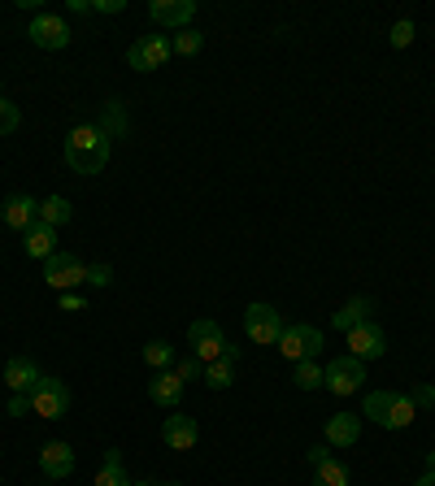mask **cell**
Masks as SVG:
<instances>
[{"mask_svg":"<svg viewBox=\"0 0 435 486\" xmlns=\"http://www.w3.org/2000/svg\"><path fill=\"white\" fill-rule=\"evenodd\" d=\"M109 156H114V139L105 135L96 122L75 126V131L66 135V165H70L75 174H100V170L109 165Z\"/></svg>","mask_w":435,"mask_h":486,"instance_id":"obj_1","label":"cell"},{"mask_svg":"<svg viewBox=\"0 0 435 486\" xmlns=\"http://www.w3.org/2000/svg\"><path fill=\"white\" fill-rule=\"evenodd\" d=\"M361 417H370L383 430H410L418 409L410 404V395H400V391H370L366 404H361Z\"/></svg>","mask_w":435,"mask_h":486,"instance_id":"obj_2","label":"cell"},{"mask_svg":"<svg viewBox=\"0 0 435 486\" xmlns=\"http://www.w3.org/2000/svg\"><path fill=\"white\" fill-rule=\"evenodd\" d=\"M278 352H283V361H318L322 356V331H314V326H305V322H297V326H283V334H278Z\"/></svg>","mask_w":435,"mask_h":486,"instance_id":"obj_3","label":"cell"},{"mask_svg":"<svg viewBox=\"0 0 435 486\" xmlns=\"http://www.w3.org/2000/svg\"><path fill=\"white\" fill-rule=\"evenodd\" d=\"M31 412L44 417V422H57L70 412V387L61 378H40L35 391H31Z\"/></svg>","mask_w":435,"mask_h":486,"instance_id":"obj_4","label":"cell"},{"mask_svg":"<svg viewBox=\"0 0 435 486\" xmlns=\"http://www.w3.org/2000/svg\"><path fill=\"white\" fill-rule=\"evenodd\" d=\"M170 57H175V48H170V39H166V35H139L136 44L126 48V65H131V70H139V74H153V70H161Z\"/></svg>","mask_w":435,"mask_h":486,"instance_id":"obj_5","label":"cell"},{"mask_svg":"<svg viewBox=\"0 0 435 486\" xmlns=\"http://www.w3.org/2000/svg\"><path fill=\"white\" fill-rule=\"evenodd\" d=\"M244 331H248L253 343L270 348V343H278V334H283V312H278L275 304H248V309H244Z\"/></svg>","mask_w":435,"mask_h":486,"instance_id":"obj_6","label":"cell"},{"mask_svg":"<svg viewBox=\"0 0 435 486\" xmlns=\"http://www.w3.org/2000/svg\"><path fill=\"white\" fill-rule=\"evenodd\" d=\"M44 283H48L53 292H70V287L87 283V265H83L75 253H57L44 261Z\"/></svg>","mask_w":435,"mask_h":486,"instance_id":"obj_7","label":"cell"},{"mask_svg":"<svg viewBox=\"0 0 435 486\" xmlns=\"http://www.w3.org/2000/svg\"><path fill=\"white\" fill-rule=\"evenodd\" d=\"M26 35H31V44L44 48V53H61V48L70 44V22L57 18V14H35L31 26H26Z\"/></svg>","mask_w":435,"mask_h":486,"instance_id":"obj_8","label":"cell"},{"mask_svg":"<svg viewBox=\"0 0 435 486\" xmlns=\"http://www.w3.org/2000/svg\"><path fill=\"white\" fill-rule=\"evenodd\" d=\"M361 382H366V365L357 356H336L327 365V378H322V387L331 391V395H357Z\"/></svg>","mask_w":435,"mask_h":486,"instance_id":"obj_9","label":"cell"},{"mask_svg":"<svg viewBox=\"0 0 435 486\" xmlns=\"http://www.w3.org/2000/svg\"><path fill=\"white\" fill-rule=\"evenodd\" d=\"M187 348H192L200 361L209 365V361H218V356L227 352V334H222V326H218V322L200 317V322H192V331H187Z\"/></svg>","mask_w":435,"mask_h":486,"instance_id":"obj_10","label":"cell"},{"mask_svg":"<svg viewBox=\"0 0 435 486\" xmlns=\"http://www.w3.org/2000/svg\"><path fill=\"white\" fill-rule=\"evenodd\" d=\"M383 352H388V331H383V326L361 322V326L349 331V356H357L361 365H366V361H379Z\"/></svg>","mask_w":435,"mask_h":486,"instance_id":"obj_11","label":"cell"},{"mask_svg":"<svg viewBox=\"0 0 435 486\" xmlns=\"http://www.w3.org/2000/svg\"><path fill=\"white\" fill-rule=\"evenodd\" d=\"M148 18L157 26H170V31H187L192 18H197V0H153Z\"/></svg>","mask_w":435,"mask_h":486,"instance_id":"obj_12","label":"cell"},{"mask_svg":"<svg viewBox=\"0 0 435 486\" xmlns=\"http://www.w3.org/2000/svg\"><path fill=\"white\" fill-rule=\"evenodd\" d=\"M0 222L9 226V231H31L35 222H40V200L35 195H9L5 204H0Z\"/></svg>","mask_w":435,"mask_h":486,"instance_id":"obj_13","label":"cell"},{"mask_svg":"<svg viewBox=\"0 0 435 486\" xmlns=\"http://www.w3.org/2000/svg\"><path fill=\"white\" fill-rule=\"evenodd\" d=\"M161 439H166V448H170V451H192V448H197V439H200L197 417H183V412L166 417V426H161Z\"/></svg>","mask_w":435,"mask_h":486,"instance_id":"obj_14","label":"cell"},{"mask_svg":"<svg viewBox=\"0 0 435 486\" xmlns=\"http://www.w3.org/2000/svg\"><path fill=\"white\" fill-rule=\"evenodd\" d=\"M40 469L44 478H70L75 473V451H70V443H61V439H53V443H44L40 448Z\"/></svg>","mask_w":435,"mask_h":486,"instance_id":"obj_15","label":"cell"},{"mask_svg":"<svg viewBox=\"0 0 435 486\" xmlns=\"http://www.w3.org/2000/svg\"><path fill=\"white\" fill-rule=\"evenodd\" d=\"M40 378H44V373H40V365H35L31 356H14V361L5 365V382H9V391H14V395H31Z\"/></svg>","mask_w":435,"mask_h":486,"instance_id":"obj_16","label":"cell"},{"mask_svg":"<svg viewBox=\"0 0 435 486\" xmlns=\"http://www.w3.org/2000/svg\"><path fill=\"white\" fill-rule=\"evenodd\" d=\"M357 439H361V417L357 412L327 417V448H357Z\"/></svg>","mask_w":435,"mask_h":486,"instance_id":"obj_17","label":"cell"},{"mask_svg":"<svg viewBox=\"0 0 435 486\" xmlns=\"http://www.w3.org/2000/svg\"><path fill=\"white\" fill-rule=\"evenodd\" d=\"M183 378H178L175 370H161L153 382H148V400L153 404H161V409H178V400H183Z\"/></svg>","mask_w":435,"mask_h":486,"instance_id":"obj_18","label":"cell"},{"mask_svg":"<svg viewBox=\"0 0 435 486\" xmlns=\"http://www.w3.org/2000/svg\"><path fill=\"white\" fill-rule=\"evenodd\" d=\"M22 248H26L31 261H48V256H57V231L44 226V222H35V226L26 231V239H22Z\"/></svg>","mask_w":435,"mask_h":486,"instance_id":"obj_19","label":"cell"},{"mask_svg":"<svg viewBox=\"0 0 435 486\" xmlns=\"http://www.w3.org/2000/svg\"><path fill=\"white\" fill-rule=\"evenodd\" d=\"M370 312H375V304H370L366 295H353V300H344V304H339V312L331 317V326L349 334L353 326H361V322H370Z\"/></svg>","mask_w":435,"mask_h":486,"instance_id":"obj_20","label":"cell"},{"mask_svg":"<svg viewBox=\"0 0 435 486\" xmlns=\"http://www.w3.org/2000/svg\"><path fill=\"white\" fill-rule=\"evenodd\" d=\"M92 486H131V478H126V469H122V451L109 448L105 451V461H100L96 469V482Z\"/></svg>","mask_w":435,"mask_h":486,"instance_id":"obj_21","label":"cell"},{"mask_svg":"<svg viewBox=\"0 0 435 486\" xmlns=\"http://www.w3.org/2000/svg\"><path fill=\"white\" fill-rule=\"evenodd\" d=\"M70 217H75V204H70L66 195H48V200H40V222L44 226L57 231V226H66Z\"/></svg>","mask_w":435,"mask_h":486,"instance_id":"obj_22","label":"cell"},{"mask_svg":"<svg viewBox=\"0 0 435 486\" xmlns=\"http://www.w3.org/2000/svg\"><path fill=\"white\" fill-rule=\"evenodd\" d=\"M314 486H353V473L339 461H322V465H314Z\"/></svg>","mask_w":435,"mask_h":486,"instance_id":"obj_23","label":"cell"},{"mask_svg":"<svg viewBox=\"0 0 435 486\" xmlns=\"http://www.w3.org/2000/svg\"><path fill=\"white\" fill-rule=\"evenodd\" d=\"M139 356H144V365H148V370H157V373L175 365V348H170L166 339H153V343H144V352H139Z\"/></svg>","mask_w":435,"mask_h":486,"instance_id":"obj_24","label":"cell"},{"mask_svg":"<svg viewBox=\"0 0 435 486\" xmlns=\"http://www.w3.org/2000/svg\"><path fill=\"white\" fill-rule=\"evenodd\" d=\"M322 378H327V370H322L318 361H297V370H292V382H297L300 391H318Z\"/></svg>","mask_w":435,"mask_h":486,"instance_id":"obj_25","label":"cell"},{"mask_svg":"<svg viewBox=\"0 0 435 486\" xmlns=\"http://www.w3.org/2000/svg\"><path fill=\"white\" fill-rule=\"evenodd\" d=\"M96 126H100V131H105L109 139H122V135H126V114H122L118 100H109V104H105V117H100Z\"/></svg>","mask_w":435,"mask_h":486,"instance_id":"obj_26","label":"cell"},{"mask_svg":"<svg viewBox=\"0 0 435 486\" xmlns=\"http://www.w3.org/2000/svg\"><path fill=\"white\" fill-rule=\"evenodd\" d=\"M205 382H209L214 391H227L231 382H236V365H231V361H222V356L209 361V365H205Z\"/></svg>","mask_w":435,"mask_h":486,"instance_id":"obj_27","label":"cell"},{"mask_svg":"<svg viewBox=\"0 0 435 486\" xmlns=\"http://www.w3.org/2000/svg\"><path fill=\"white\" fill-rule=\"evenodd\" d=\"M170 48H175V57H197L200 48H205V35H200L197 26H187V31H175Z\"/></svg>","mask_w":435,"mask_h":486,"instance_id":"obj_28","label":"cell"},{"mask_svg":"<svg viewBox=\"0 0 435 486\" xmlns=\"http://www.w3.org/2000/svg\"><path fill=\"white\" fill-rule=\"evenodd\" d=\"M18 126H22L18 104H14V100H9V96H0V139H5V135H14Z\"/></svg>","mask_w":435,"mask_h":486,"instance_id":"obj_29","label":"cell"},{"mask_svg":"<svg viewBox=\"0 0 435 486\" xmlns=\"http://www.w3.org/2000/svg\"><path fill=\"white\" fill-rule=\"evenodd\" d=\"M175 373L187 382V378H205V361H200L197 352H187V356H178L175 361Z\"/></svg>","mask_w":435,"mask_h":486,"instance_id":"obj_30","label":"cell"},{"mask_svg":"<svg viewBox=\"0 0 435 486\" xmlns=\"http://www.w3.org/2000/svg\"><path fill=\"white\" fill-rule=\"evenodd\" d=\"M388 39H392V48H410V44H414V22L400 18L392 26V35H388Z\"/></svg>","mask_w":435,"mask_h":486,"instance_id":"obj_31","label":"cell"},{"mask_svg":"<svg viewBox=\"0 0 435 486\" xmlns=\"http://www.w3.org/2000/svg\"><path fill=\"white\" fill-rule=\"evenodd\" d=\"M410 404H414V409H435V387H427V382L414 387L410 391Z\"/></svg>","mask_w":435,"mask_h":486,"instance_id":"obj_32","label":"cell"},{"mask_svg":"<svg viewBox=\"0 0 435 486\" xmlns=\"http://www.w3.org/2000/svg\"><path fill=\"white\" fill-rule=\"evenodd\" d=\"M87 283L92 287H109L114 283V265H87Z\"/></svg>","mask_w":435,"mask_h":486,"instance_id":"obj_33","label":"cell"},{"mask_svg":"<svg viewBox=\"0 0 435 486\" xmlns=\"http://www.w3.org/2000/svg\"><path fill=\"white\" fill-rule=\"evenodd\" d=\"M126 0H92V14H122Z\"/></svg>","mask_w":435,"mask_h":486,"instance_id":"obj_34","label":"cell"},{"mask_svg":"<svg viewBox=\"0 0 435 486\" xmlns=\"http://www.w3.org/2000/svg\"><path fill=\"white\" fill-rule=\"evenodd\" d=\"M61 309H66V312H87V304H83V295L61 292Z\"/></svg>","mask_w":435,"mask_h":486,"instance_id":"obj_35","label":"cell"},{"mask_svg":"<svg viewBox=\"0 0 435 486\" xmlns=\"http://www.w3.org/2000/svg\"><path fill=\"white\" fill-rule=\"evenodd\" d=\"M22 412H31V395H14L9 400V417H22Z\"/></svg>","mask_w":435,"mask_h":486,"instance_id":"obj_36","label":"cell"},{"mask_svg":"<svg viewBox=\"0 0 435 486\" xmlns=\"http://www.w3.org/2000/svg\"><path fill=\"white\" fill-rule=\"evenodd\" d=\"M322 461H331V456H327V448H322V443H318V448H309V465H322Z\"/></svg>","mask_w":435,"mask_h":486,"instance_id":"obj_37","label":"cell"},{"mask_svg":"<svg viewBox=\"0 0 435 486\" xmlns=\"http://www.w3.org/2000/svg\"><path fill=\"white\" fill-rule=\"evenodd\" d=\"M70 14H79V18L83 14H92V0H70Z\"/></svg>","mask_w":435,"mask_h":486,"instance_id":"obj_38","label":"cell"},{"mask_svg":"<svg viewBox=\"0 0 435 486\" xmlns=\"http://www.w3.org/2000/svg\"><path fill=\"white\" fill-rule=\"evenodd\" d=\"M414 486H435V469H427V473H422V478H418Z\"/></svg>","mask_w":435,"mask_h":486,"instance_id":"obj_39","label":"cell"},{"mask_svg":"<svg viewBox=\"0 0 435 486\" xmlns=\"http://www.w3.org/2000/svg\"><path fill=\"white\" fill-rule=\"evenodd\" d=\"M427 469H435V451H431V456H427Z\"/></svg>","mask_w":435,"mask_h":486,"instance_id":"obj_40","label":"cell"},{"mask_svg":"<svg viewBox=\"0 0 435 486\" xmlns=\"http://www.w3.org/2000/svg\"><path fill=\"white\" fill-rule=\"evenodd\" d=\"M131 486H157V482H131Z\"/></svg>","mask_w":435,"mask_h":486,"instance_id":"obj_41","label":"cell"},{"mask_svg":"<svg viewBox=\"0 0 435 486\" xmlns=\"http://www.w3.org/2000/svg\"><path fill=\"white\" fill-rule=\"evenodd\" d=\"M157 486H178V482H157Z\"/></svg>","mask_w":435,"mask_h":486,"instance_id":"obj_42","label":"cell"}]
</instances>
